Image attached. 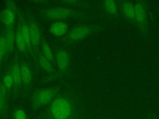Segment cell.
<instances>
[{
    "mask_svg": "<svg viewBox=\"0 0 159 119\" xmlns=\"http://www.w3.org/2000/svg\"><path fill=\"white\" fill-rule=\"evenodd\" d=\"M41 47L42 50V53L44 56L52 63L54 62V56L52 52V50L49 46L48 43L45 39V38L42 36L41 39Z\"/></svg>",
    "mask_w": 159,
    "mask_h": 119,
    "instance_id": "obj_18",
    "label": "cell"
},
{
    "mask_svg": "<svg viewBox=\"0 0 159 119\" xmlns=\"http://www.w3.org/2000/svg\"><path fill=\"white\" fill-rule=\"evenodd\" d=\"M2 83L4 85L6 89H7V92L10 91L14 86V81H13V78L12 76V74L10 72V71L8 70L6 72L4 77H3V80H2Z\"/></svg>",
    "mask_w": 159,
    "mask_h": 119,
    "instance_id": "obj_19",
    "label": "cell"
},
{
    "mask_svg": "<svg viewBox=\"0 0 159 119\" xmlns=\"http://www.w3.org/2000/svg\"><path fill=\"white\" fill-rule=\"evenodd\" d=\"M84 108L78 97L71 92L60 93L36 119H83Z\"/></svg>",
    "mask_w": 159,
    "mask_h": 119,
    "instance_id": "obj_1",
    "label": "cell"
},
{
    "mask_svg": "<svg viewBox=\"0 0 159 119\" xmlns=\"http://www.w3.org/2000/svg\"><path fill=\"white\" fill-rule=\"evenodd\" d=\"M16 15V12L14 10L6 7L0 12V21L5 28L14 27Z\"/></svg>",
    "mask_w": 159,
    "mask_h": 119,
    "instance_id": "obj_11",
    "label": "cell"
},
{
    "mask_svg": "<svg viewBox=\"0 0 159 119\" xmlns=\"http://www.w3.org/2000/svg\"><path fill=\"white\" fill-rule=\"evenodd\" d=\"M37 58L41 68L50 75H54L55 71L53 66L52 65V63L44 56L42 52L40 51L37 56Z\"/></svg>",
    "mask_w": 159,
    "mask_h": 119,
    "instance_id": "obj_17",
    "label": "cell"
},
{
    "mask_svg": "<svg viewBox=\"0 0 159 119\" xmlns=\"http://www.w3.org/2000/svg\"><path fill=\"white\" fill-rule=\"evenodd\" d=\"M7 90L2 82H0V118H5L8 113V104L7 100Z\"/></svg>",
    "mask_w": 159,
    "mask_h": 119,
    "instance_id": "obj_14",
    "label": "cell"
},
{
    "mask_svg": "<svg viewBox=\"0 0 159 119\" xmlns=\"http://www.w3.org/2000/svg\"><path fill=\"white\" fill-rule=\"evenodd\" d=\"M60 2L68 4H70L71 6H80L81 4L83 5L84 2L78 1V0H65V1H60Z\"/></svg>",
    "mask_w": 159,
    "mask_h": 119,
    "instance_id": "obj_22",
    "label": "cell"
},
{
    "mask_svg": "<svg viewBox=\"0 0 159 119\" xmlns=\"http://www.w3.org/2000/svg\"><path fill=\"white\" fill-rule=\"evenodd\" d=\"M15 43L19 51L21 53L24 54V55L29 53L26 43L22 37L21 31L18 25H17V28L15 31Z\"/></svg>",
    "mask_w": 159,
    "mask_h": 119,
    "instance_id": "obj_16",
    "label": "cell"
},
{
    "mask_svg": "<svg viewBox=\"0 0 159 119\" xmlns=\"http://www.w3.org/2000/svg\"><path fill=\"white\" fill-rule=\"evenodd\" d=\"M56 61L61 74L66 73L70 64L69 53L64 49H60L56 52Z\"/></svg>",
    "mask_w": 159,
    "mask_h": 119,
    "instance_id": "obj_9",
    "label": "cell"
},
{
    "mask_svg": "<svg viewBox=\"0 0 159 119\" xmlns=\"http://www.w3.org/2000/svg\"><path fill=\"white\" fill-rule=\"evenodd\" d=\"M7 55V51L5 36L4 34H2L0 35V64Z\"/></svg>",
    "mask_w": 159,
    "mask_h": 119,
    "instance_id": "obj_20",
    "label": "cell"
},
{
    "mask_svg": "<svg viewBox=\"0 0 159 119\" xmlns=\"http://www.w3.org/2000/svg\"><path fill=\"white\" fill-rule=\"evenodd\" d=\"M68 24L65 22L57 21L53 23L49 29L50 33L55 37L65 36L68 32Z\"/></svg>",
    "mask_w": 159,
    "mask_h": 119,
    "instance_id": "obj_13",
    "label": "cell"
},
{
    "mask_svg": "<svg viewBox=\"0 0 159 119\" xmlns=\"http://www.w3.org/2000/svg\"><path fill=\"white\" fill-rule=\"evenodd\" d=\"M22 86L25 90L30 89L32 84V73L29 64L25 61H20Z\"/></svg>",
    "mask_w": 159,
    "mask_h": 119,
    "instance_id": "obj_10",
    "label": "cell"
},
{
    "mask_svg": "<svg viewBox=\"0 0 159 119\" xmlns=\"http://www.w3.org/2000/svg\"><path fill=\"white\" fill-rule=\"evenodd\" d=\"M102 28L96 25H80L72 28L62 38L61 41L66 45H71L100 32Z\"/></svg>",
    "mask_w": 159,
    "mask_h": 119,
    "instance_id": "obj_3",
    "label": "cell"
},
{
    "mask_svg": "<svg viewBox=\"0 0 159 119\" xmlns=\"http://www.w3.org/2000/svg\"><path fill=\"white\" fill-rule=\"evenodd\" d=\"M60 86H53L35 90L30 97V107L33 111L48 105L59 94Z\"/></svg>",
    "mask_w": 159,
    "mask_h": 119,
    "instance_id": "obj_2",
    "label": "cell"
},
{
    "mask_svg": "<svg viewBox=\"0 0 159 119\" xmlns=\"http://www.w3.org/2000/svg\"><path fill=\"white\" fill-rule=\"evenodd\" d=\"M104 11L109 16L117 18L120 15L118 3L114 0H105L102 2Z\"/></svg>",
    "mask_w": 159,
    "mask_h": 119,
    "instance_id": "obj_12",
    "label": "cell"
},
{
    "mask_svg": "<svg viewBox=\"0 0 159 119\" xmlns=\"http://www.w3.org/2000/svg\"><path fill=\"white\" fill-rule=\"evenodd\" d=\"M9 70L12 74L14 81L13 97L16 99L20 94L22 87L20 68V61L18 60V58L17 57H14L11 61L9 64Z\"/></svg>",
    "mask_w": 159,
    "mask_h": 119,
    "instance_id": "obj_7",
    "label": "cell"
},
{
    "mask_svg": "<svg viewBox=\"0 0 159 119\" xmlns=\"http://www.w3.org/2000/svg\"><path fill=\"white\" fill-rule=\"evenodd\" d=\"M4 36L6 42L7 54H10L13 51L15 44V31L14 27L5 28Z\"/></svg>",
    "mask_w": 159,
    "mask_h": 119,
    "instance_id": "obj_15",
    "label": "cell"
},
{
    "mask_svg": "<svg viewBox=\"0 0 159 119\" xmlns=\"http://www.w3.org/2000/svg\"><path fill=\"white\" fill-rule=\"evenodd\" d=\"M39 14L47 20H61L68 18H80L84 15L76 9L66 7H52L40 9Z\"/></svg>",
    "mask_w": 159,
    "mask_h": 119,
    "instance_id": "obj_4",
    "label": "cell"
},
{
    "mask_svg": "<svg viewBox=\"0 0 159 119\" xmlns=\"http://www.w3.org/2000/svg\"><path fill=\"white\" fill-rule=\"evenodd\" d=\"M118 6L120 15L127 22L135 26V4L133 2L127 0L119 1Z\"/></svg>",
    "mask_w": 159,
    "mask_h": 119,
    "instance_id": "obj_8",
    "label": "cell"
},
{
    "mask_svg": "<svg viewBox=\"0 0 159 119\" xmlns=\"http://www.w3.org/2000/svg\"><path fill=\"white\" fill-rule=\"evenodd\" d=\"M13 118L14 119H27L25 112L22 108H19L14 111Z\"/></svg>",
    "mask_w": 159,
    "mask_h": 119,
    "instance_id": "obj_21",
    "label": "cell"
},
{
    "mask_svg": "<svg viewBox=\"0 0 159 119\" xmlns=\"http://www.w3.org/2000/svg\"><path fill=\"white\" fill-rule=\"evenodd\" d=\"M25 14L27 16L28 25L29 27L32 46L33 48L35 57H37L39 52L40 51L39 48L42 37L40 32V29L37 21L36 20L34 16L32 14V13L27 11L26 12Z\"/></svg>",
    "mask_w": 159,
    "mask_h": 119,
    "instance_id": "obj_6",
    "label": "cell"
},
{
    "mask_svg": "<svg viewBox=\"0 0 159 119\" xmlns=\"http://www.w3.org/2000/svg\"><path fill=\"white\" fill-rule=\"evenodd\" d=\"M134 4L135 10V27L142 35L147 37L149 33L148 20V2L139 0L135 1Z\"/></svg>",
    "mask_w": 159,
    "mask_h": 119,
    "instance_id": "obj_5",
    "label": "cell"
},
{
    "mask_svg": "<svg viewBox=\"0 0 159 119\" xmlns=\"http://www.w3.org/2000/svg\"></svg>",
    "mask_w": 159,
    "mask_h": 119,
    "instance_id": "obj_23",
    "label": "cell"
}]
</instances>
